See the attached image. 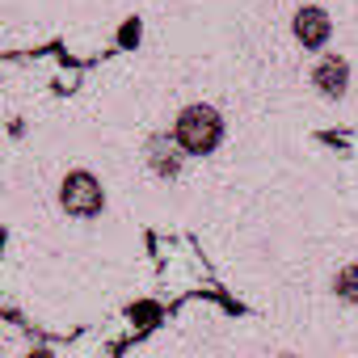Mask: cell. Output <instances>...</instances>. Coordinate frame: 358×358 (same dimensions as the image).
<instances>
[{
    "label": "cell",
    "mask_w": 358,
    "mask_h": 358,
    "mask_svg": "<svg viewBox=\"0 0 358 358\" xmlns=\"http://www.w3.org/2000/svg\"><path fill=\"white\" fill-rule=\"evenodd\" d=\"M224 139V114L207 101H194L177 114L173 122V143L182 148L186 156H211Z\"/></svg>",
    "instance_id": "obj_1"
},
{
    "label": "cell",
    "mask_w": 358,
    "mask_h": 358,
    "mask_svg": "<svg viewBox=\"0 0 358 358\" xmlns=\"http://www.w3.org/2000/svg\"><path fill=\"white\" fill-rule=\"evenodd\" d=\"M59 207L72 220H97L106 211V190L89 169H72L64 182H59Z\"/></svg>",
    "instance_id": "obj_2"
},
{
    "label": "cell",
    "mask_w": 358,
    "mask_h": 358,
    "mask_svg": "<svg viewBox=\"0 0 358 358\" xmlns=\"http://www.w3.org/2000/svg\"><path fill=\"white\" fill-rule=\"evenodd\" d=\"M291 34H295V43H299L303 51H320V47L333 38V17H329V9H320V5H303V9H295V17H291Z\"/></svg>",
    "instance_id": "obj_3"
},
{
    "label": "cell",
    "mask_w": 358,
    "mask_h": 358,
    "mask_svg": "<svg viewBox=\"0 0 358 358\" xmlns=\"http://www.w3.org/2000/svg\"><path fill=\"white\" fill-rule=\"evenodd\" d=\"M312 89L320 97H329V101L345 97V89H350V64L341 55H320L316 68H312Z\"/></svg>",
    "instance_id": "obj_4"
},
{
    "label": "cell",
    "mask_w": 358,
    "mask_h": 358,
    "mask_svg": "<svg viewBox=\"0 0 358 358\" xmlns=\"http://www.w3.org/2000/svg\"><path fill=\"white\" fill-rule=\"evenodd\" d=\"M177 152H182V148L169 143L164 135H156L148 143V164L156 169V177H177V173H182V156H177Z\"/></svg>",
    "instance_id": "obj_5"
},
{
    "label": "cell",
    "mask_w": 358,
    "mask_h": 358,
    "mask_svg": "<svg viewBox=\"0 0 358 358\" xmlns=\"http://www.w3.org/2000/svg\"><path fill=\"white\" fill-rule=\"evenodd\" d=\"M333 295L341 303H358V262H350L333 274Z\"/></svg>",
    "instance_id": "obj_6"
},
{
    "label": "cell",
    "mask_w": 358,
    "mask_h": 358,
    "mask_svg": "<svg viewBox=\"0 0 358 358\" xmlns=\"http://www.w3.org/2000/svg\"><path fill=\"white\" fill-rule=\"evenodd\" d=\"M26 358H51V354H47V350H34V354H26Z\"/></svg>",
    "instance_id": "obj_7"
},
{
    "label": "cell",
    "mask_w": 358,
    "mask_h": 358,
    "mask_svg": "<svg viewBox=\"0 0 358 358\" xmlns=\"http://www.w3.org/2000/svg\"><path fill=\"white\" fill-rule=\"evenodd\" d=\"M278 358H299V354H278Z\"/></svg>",
    "instance_id": "obj_8"
}]
</instances>
